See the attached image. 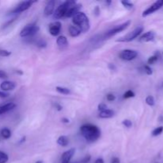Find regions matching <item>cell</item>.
<instances>
[{
  "label": "cell",
  "instance_id": "obj_7",
  "mask_svg": "<svg viewBox=\"0 0 163 163\" xmlns=\"http://www.w3.org/2000/svg\"><path fill=\"white\" fill-rule=\"evenodd\" d=\"M163 6V0H157L155 2H153L151 6H150L146 10L142 12V17H146L151 14L154 13L155 11L161 9Z\"/></svg>",
  "mask_w": 163,
  "mask_h": 163
},
{
  "label": "cell",
  "instance_id": "obj_14",
  "mask_svg": "<svg viewBox=\"0 0 163 163\" xmlns=\"http://www.w3.org/2000/svg\"><path fill=\"white\" fill-rule=\"evenodd\" d=\"M16 85L15 83L13 81H5L1 83L0 85V88L2 89V92H7V91H12L15 88Z\"/></svg>",
  "mask_w": 163,
  "mask_h": 163
},
{
  "label": "cell",
  "instance_id": "obj_24",
  "mask_svg": "<svg viewBox=\"0 0 163 163\" xmlns=\"http://www.w3.org/2000/svg\"><path fill=\"white\" fill-rule=\"evenodd\" d=\"M121 3L124 6L126 9H128V10H132L133 8H134V4L132 2H129V1H121Z\"/></svg>",
  "mask_w": 163,
  "mask_h": 163
},
{
  "label": "cell",
  "instance_id": "obj_1",
  "mask_svg": "<svg viewBox=\"0 0 163 163\" xmlns=\"http://www.w3.org/2000/svg\"><path fill=\"white\" fill-rule=\"evenodd\" d=\"M81 133L88 142H95L100 137L101 131L96 125L87 123L81 126Z\"/></svg>",
  "mask_w": 163,
  "mask_h": 163
},
{
  "label": "cell",
  "instance_id": "obj_21",
  "mask_svg": "<svg viewBox=\"0 0 163 163\" xmlns=\"http://www.w3.org/2000/svg\"><path fill=\"white\" fill-rule=\"evenodd\" d=\"M0 135L4 138V139H8L11 137V131L10 129L4 127L0 130Z\"/></svg>",
  "mask_w": 163,
  "mask_h": 163
},
{
  "label": "cell",
  "instance_id": "obj_17",
  "mask_svg": "<svg viewBox=\"0 0 163 163\" xmlns=\"http://www.w3.org/2000/svg\"><path fill=\"white\" fill-rule=\"evenodd\" d=\"M16 104L14 103H8V104H4V105L0 106V115H2L3 113H6L7 111H10L13 110L14 108H15Z\"/></svg>",
  "mask_w": 163,
  "mask_h": 163
},
{
  "label": "cell",
  "instance_id": "obj_36",
  "mask_svg": "<svg viewBox=\"0 0 163 163\" xmlns=\"http://www.w3.org/2000/svg\"><path fill=\"white\" fill-rule=\"evenodd\" d=\"M8 77L7 73L6 72L0 70V79H6Z\"/></svg>",
  "mask_w": 163,
  "mask_h": 163
},
{
  "label": "cell",
  "instance_id": "obj_9",
  "mask_svg": "<svg viewBox=\"0 0 163 163\" xmlns=\"http://www.w3.org/2000/svg\"><path fill=\"white\" fill-rule=\"evenodd\" d=\"M37 2V1H24V2H20L17 6H16L13 10H12V14H19L21 12L26 11L28 9L32 6L34 3Z\"/></svg>",
  "mask_w": 163,
  "mask_h": 163
},
{
  "label": "cell",
  "instance_id": "obj_11",
  "mask_svg": "<svg viewBox=\"0 0 163 163\" xmlns=\"http://www.w3.org/2000/svg\"><path fill=\"white\" fill-rule=\"evenodd\" d=\"M76 150L74 148L69 149V150H66L64 152L63 154L62 155V159H61V163H69L75 154Z\"/></svg>",
  "mask_w": 163,
  "mask_h": 163
},
{
  "label": "cell",
  "instance_id": "obj_4",
  "mask_svg": "<svg viewBox=\"0 0 163 163\" xmlns=\"http://www.w3.org/2000/svg\"><path fill=\"white\" fill-rule=\"evenodd\" d=\"M142 32H143V27L138 26L135 28L133 31L127 34V35H125L124 37H122L119 39H118L116 42H130L131 41L137 38L138 36H140V34Z\"/></svg>",
  "mask_w": 163,
  "mask_h": 163
},
{
  "label": "cell",
  "instance_id": "obj_15",
  "mask_svg": "<svg viewBox=\"0 0 163 163\" xmlns=\"http://www.w3.org/2000/svg\"><path fill=\"white\" fill-rule=\"evenodd\" d=\"M57 45H58V48L61 50H63L66 49L69 46V42H68V39L65 36H59L57 38Z\"/></svg>",
  "mask_w": 163,
  "mask_h": 163
},
{
  "label": "cell",
  "instance_id": "obj_32",
  "mask_svg": "<svg viewBox=\"0 0 163 163\" xmlns=\"http://www.w3.org/2000/svg\"><path fill=\"white\" fill-rule=\"evenodd\" d=\"M143 69H144L145 73H146L147 75H152V74H153L152 69L150 67V66H149V65H145V66L143 67Z\"/></svg>",
  "mask_w": 163,
  "mask_h": 163
},
{
  "label": "cell",
  "instance_id": "obj_18",
  "mask_svg": "<svg viewBox=\"0 0 163 163\" xmlns=\"http://www.w3.org/2000/svg\"><path fill=\"white\" fill-rule=\"evenodd\" d=\"M69 35L73 38H76V37H78L79 35L81 34V30L79 28L78 26L74 25H72L69 26Z\"/></svg>",
  "mask_w": 163,
  "mask_h": 163
},
{
  "label": "cell",
  "instance_id": "obj_35",
  "mask_svg": "<svg viewBox=\"0 0 163 163\" xmlns=\"http://www.w3.org/2000/svg\"><path fill=\"white\" fill-rule=\"evenodd\" d=\"M90 160H91V155L88 154V155H86L82 160H81V163H88L90 161Z\"/></svg>",
  "mask_w": 163,
  "mask_h": 163
},
{
  "label": "cell",
  "instance_id": "obj_31",
  "mask_svg": "<svg viewBox=\"0 0 163 163\" xmlns=\"http://www.w3.org/2000/svg\"><path fill=\"white\" fill-rule=\"evenodd\" d=\"M123 125L125 127H127V128H130V127H132V122L130 120V119H124V120L122 122Z\"/></svg>",
  "mask_w": 163,
  "mask_h": 163
},
{
  "label": "cell",
  "instance_id": "obj_42",
  "mask_svg": "<svg viewBox=\"0 0 163 163\" xmlns=\"http://www.w3.org/2000/svg\"><path fill=\"white\" fill-rule=\"evenodd\" d=\"M95 163H104V159H103V158L100 157V158H97V159L96 160Z\"/></svg>",
  "mask_w": 163,
  "mask_h": 163
},
{
  "label": "cell",
  "instance_id": "obj_37",
  "mask_svg": "<svg viewBox=\"0 0 163 163\" xmlns=\"http://www.w3.org/2000/svg\"><path fill=\"white\" fill-rule=\"evenodd\" d=\"M9 96H10V95H9V93H7V92L0 91V98H2V99H4V98H7Z\"/></svg>",
  "mask_w": 163,
  "mask_h": 163
},
{
  "label": "cell",
  "instance_id": "obj_44",
  "mask_svg": "<svg viewBox=\"0 0 163 163\" xmlns=\"http://www.w3.org/2000/svg\"><path fill=\"white\" fill-rule=\"evenodd\" d=\"M106 4H107V5H110V4L111 3V1H106Z\"/></svg>",
  "mask_w": 163,
  "mask_h": 163
},
{
  "label": "cell",
  "instance_id": "obj_46",
  "mask_svg": "<svg viewBox=\"0 0 163 163\" xmlns=\"http://www.w3.org/2000/svg\"><path fill=\"white\" fill-rule=\"evenodd\" d=\"M35 163H43V162L42 161H36Z\"/></svg>",
  "mask_w": 163,
  "mask_h": 163
},
{
  "label": "cell",
  "instance_id": "obj_5",
  "mask_svg": "<svg viewBox=\"0 0 163 163\" xmlns=\"http://www.w3.org/2000/svg\"><path fill=\"white\" fill-rule=\"evenodd\" d=\"M130 25V20H128V21L123 22V24L116 26L114 27V28H112V29L110 30H108V32L106 33L103 38H104V40H106V39H109L110 38H111V37L115 36V35H116L117 34H119V33L125 30L127 28H128V26Z\"/></svg>",
  "mask_w": 163,
  "mask_h": 163
},
{
  "label": "cell",
  "instance_id": "obj_10",
  "mask_svg": "<svg viewBox=\"0 0 163 163\" xmlns=\"http://www.w3.org/2000/svg\"><path fill=\"white\" fill-rule=\"evenodd\" d=\"M61 30H62V23L60 22H54L53 23H50L49 26V31L52 36H58L61 32Z\"/></svg>",
  "mask_w": 163,
  "mask_h": 163
},
{
  "label": "cell",
  "instance_id": "obj_29",
  "mask_svg": "<svg viewBox=\"0 0 163 163\" xmlns=\"http://www.w3.org/2000/svg\"><path fill=\"white\" fill-rule=\"evenodd\" d=\"M146 103L149 106H153L155 104V101H154V99L152 96H148L146 98Z\"/></svg>",
  "mask_w": 163,
  "mask_h": 163
},
{
  "label": "cell",
  "instance_id": "obj_41",
  "mask_svg": "<svg viewBox=\"0 0 163 163\" xmlns=\"http://www.w3.org/2000/svg\"><path fill=\"white\" fill-rule=\"evenodd\" d=\"M108 68H109L111 70H116V66H115L114 64H111L110 63L109 65H108Z\"/></svg>",
  "mask_w": 163,
  "mask_h": 163
},
{
  "label": "cell",
  "instance_id": "obj_30",
  "mask_svg": "<svg viewBox=\"0 0 163 163\" xmlns=\"http://www.w3.org/2000/svg\"><path fill=\"white\" fill-rule=\"evenodd\" d=\"M11 54L10 51H8L6 50H0V57H3V58H6Z\"/></svg>",
  "mask_w": 163,
  "mask_h": 163
},
{
  "label": "cell",
  "instance_id": "obj_33",
  "mask_svg": "<svg viewBox=\"0 0 163 163\" xmlns=\"http://www.w3.org/2000/svg\"><path fill=\"white\" fill-rule=\"evenodd\" d=\"M107 109H108V106H107L106 104H104V103H101V104L98 105V111H100V112Z\"/></svg>",
  "mask_w": 163,
  "mask_h": 163
},
{
  "label": "cell",
  "instance_id": "obj_45",
  "mask_svg": "<svg viewBox=\"0 0 163 163\" xmlns=\"http://www.w3.org/2000/svg\"><path fill=\"white\" fill-rule=\"evenodd\" d=\"M17 73H19V74H22V72H21V71H17Z\"/></svg>",
  "mask_w": 163,
  "mask_h": 163
},
{
  "label": "cell",
  "instance_id": "obj_34",
  "mask_svg": "<svg viewBox=\"0 0 163 163\" xmlns=\"http://www.w3.org/2000/svg\"><path fill=\"white\" fill-rule=\"evenodd\" d=\"M106 97H107V100L109 102L114 101L115 100V96L114 94H111V93H109V94L107 95Z\"/></svg>",
  "mask_w": 163,
  "mask_h": 163
},
{
  "label": "cell",
  "instance_id": "obj_22",
  "mask_svg": "<svg viewBox=\"0 0 163 163\" xmlns=\"http://www.w3.org/2000/svg\"><path fill=\"white\" fill-rule=\"evenodd\" d=\"M56 91L61 94L63 95H69L71 93V91L70 89L68 88H65V87H61V86H58L56 87Z\"/></svg>",
  "mask_w": 163,
  "mask_h": 163
},
{
  "label": "cell",
  "instance_id": "obj_40",
  "mask_svg": "<svg viewBox=\"0 0 163 163\" xmlns=\"http://www.w3.org/2000/svg\"><path fill=\"white\" fill-rule=\"evenodd\" d=\"M94 14H96V16H99L100 14V9L99 6H96L94 9Z\"/></svg>",
  "mask_w": 163,
  "mask_h": 163
},
{
  "label": "cell",
  "instance_id": "obj_6",
  "mask_svg": "<svg viewBox=\"0 0 163 163\" xmlns=\"http://www.w3.org/2000/svg\"><path fill=\"white\" fill-rule=\"evenodd\" d=\"M39 31V26L36 24L33 23L30 25L26 26L20 32V37L22 38H28V37H33Z\"/></svg>",
  "mask_w": 163,
  "mask_h": 163
},
{
  "label": "cell",
  "instance_id": "obj_19",
  "mask_svg": "<svg viewBox=\"0 0 163 163\" xmlns=\"http://www.w3.org/2000/svg\"><path fill=\"white\" fill-rule=\"evenodd\" d=\"M114 115H115V111L111 109L104 110L99 113V117L101 119H109V118L113 117Z\"/></svg>",
  "mask_w": 163,
  "mask_h": 163
},
{
  "label": "cell",
  "instance_id": "obj_3",
  "mask_svg": "<svg viewBox=\"0 0 163 163\" xmlns=\"http://www.w3.org/2000/svg\"><path fill=\"white\" fill-rule=\"evenodd\" d=\"M75 4H77L75 1H65V2H64L56 9V10H54V14H53V18L54 19H60V18L65 17L68 10L71 6H74Z\"/></svg>",
  "mask_w": 163,
  "mask_h": 163
},
{
  "label": "cell",
  "instance_id": "obj_39",
  "mask_svg": "<svg viewBox=\"0 0 163 163\" xmlns=\"http://www.w3.org/2000/svg\"><path fill=\"white\" fill-rule=\"evenodd\" d=\"M54 107L56 108V109L58 110V111H62V109H63V108H62V106L60 104H58V103H56V104H54Z\"/></svg>",
  "mask_w": 163,
  "mask_h": 163
},
{
  "label": "cell",
  "instance_id": "obj_43",
  "mask_svg": "<svg viewBox=\"0 0 163 163\" xmlns=\"http://www.w3.org/2000/svg\"><path fill=\"white\" fill-rule=\"evenodd\" d=\"M62 123H69V122H70L69 119H67V118H62Z\"/></svg>",
  "mask_w": 163,
  "mask_h": 163
},
{
  "label": "cell",
  "instance_id": "obj_27",
  "mask_svg": "<svg viewBox=\"0 0 163 163\" xmlns=\"http://www.w3.org/2000/svg\"><path fill=\"white\" fill-rule=\"evenodd\" d=\"M36 46L38 47H39V48H46V46H47V43L43 39H39L38 41H37Z\"/></svg>",
  "mask_w": 163,
  "mask_h": 163
},
{
  "label": "cell",
  "instance_id": "obj_26",
  "mask_svg": "<svg viewBox=\"0 0 163 163\" xmlns=\"http://www.w3.org/2000/svg\"><path fill=\"white\" fill-rule=\"evenodd\" d=\"M134 96H135V94L132 90H127L123 94V99H130V98H133Z\"/></svg>",
  "mask_w": 163,
  "mask_h": 163
},
{
  "label": "cell",
  "instance_id": "obj_16",
  "mask_svg": "<svg viewBox=\"0 0 163 163\" xmlns=\"http://www.w3.org/2000/svg\"><path fill=\"white\" fill-rule=\"evenodd\" d=\"M54 9H55V1L54 0H50L47 2L46 7H45V15L50 16L53 14L54 12Z\"/></svg>",
  "mask_w": 163,
  "mask_h": 163
},
{
  "label": "cell",
  "instance_id": "obj_2",
  "mask_svg": "<svg viewBox=\"0 0 163 163\" xmlns=\"http://www.w3.org/2000/svg\"><path fill=\"white\" fill-rule=\"evenodd\" d=\"M73 23L74 26H78L81 30V32H87L90 29V22L88 16L84 12L80 11L73 17Z\"/></svg>",
  "mask_w": 163,
  "mask_h": 163
},
{
  "label": "cell",
  "instance_id": "obj_25",
  "mask_svg": "<svg viewBox=\"0 0 163 163\" xmlns=\"http://www.w3.org/2000/svg\"><path fill=\"white\" fill-rule=\"evenodd\" d=\"M163 132V127H158L152 131V136H158Z\"/></svg>",
  "mask_w": 163,
  "mask_h": 163
},
{
  "label": "cell",
  "instance_id": "obj_28",
  "mask_svg": "<svg viewBox=\"0 0 163 163\" xmlns=\"http://www.w3.org/2000/svg\"><path fill=\"white\" fill-rule=\"evenodd\" d=\"M157 59H158V57H157V55H156V54L155 55L151 56V57H150L149 59L147 60L148 65H153V64H154L157 62Z\"/></svg>",
  "mask_w": 163,
  "mask_h": 163
},
{
  "label": "cell",
  "instance_id": "obj_8",
  "mask_svg": "<svg viewBox=\"0 0 163 163\" xmlns=\"http://www.w3.org/2000/svg\"><path fill=\"white\" fill-rule=\"evenodd\" d=\"M138 56V53L135 50H124L123 51H121L119 54V58L120 59L123 60V61H127V62H130L132 60L135 59Z\"/></svg>",
  "mask_w": 163,
  "mask_h": 163
},
{
  "label": "cell",
  "instance_id": "obj_13",
  "mask_svg": "<svg viewBox=\"0 0 163 163\" xmlns=\"http://www.w3.org/2000/svg\"><path fill=\"white\" fill-rule=\"evenodd\" d=\"M81 7H82V5L81 4H75L74 6H71V7L69 8V10H68L67 13L65 14V17L66 18H73V16L76 15L77 13L80 12L81 10Z\"/></svg>",
  "mask_w": 163,
  "mask_h": 163
},
{
  "label": "cell",
  "instance_id": "obj_23",
  "mask_svg": "<svg viewBox=\"0 0 163 163\" xmlns=\"http://www.w3.org/2000/svg\"><path fill=\"white\" fill-rule=\"evenodd\" d=\"M9 160V157L5 152L0 150V163H6Z\"/></svg>",
  "mask_w": 163,
  "mask_h": 163
},
{
  "label": "cell",
  "instance_id": "obj_12",
  "mask_svg": "<svg viewBox=\"0 0 163 163\" xmlns=\"http://www.w3.org/2000/svg\"><path fill=\"white\" fill-rule=\"evenodd\" d=\"M154 38H155V33L153 31H148V32L141 35L138 40L141 42H152L154 40Z\"/></svg>",
  "mask_w": 163,
  "mask_h": 163
},
{
  "label": "cell",
  "instance_id": "obj_38",
  "mask_svg": "<svg viewBox=\"0 0 163 163\" xmlns=\"http://www.w3.org/2000/svg\"><path fill=\"white\" fill-rule=\"evenodd\" d=\"M111 163H120V160H119V157H114L111 158Z\"/></svg>",
  "mask_w": 163,
  "mask_h": 163
},
{
  "label": "cell",
  "instance_id": "obj_20",
  "mask_svg": "<svg viewBox=\"0 0 163 163\" xmlns=\"http://www.w3.org/2000/svg\"><path fill=\"white\" fill-rule=\"evenodd\" d=\"M57 142L61 146H67L68 144H69V138L65 135H62L58 138Z\"/></svg>",
  "mask_w": 163,
  "mask_h": 163
}]
</instances>
